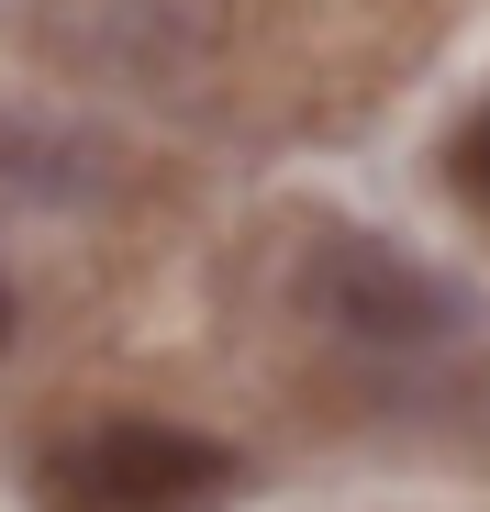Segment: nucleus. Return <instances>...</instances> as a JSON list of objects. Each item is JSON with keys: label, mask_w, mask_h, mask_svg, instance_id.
I'll list each match as a JSON object with an SVG mask.
<instances>
[{"label": "nucleus", "mask_w": 490, "mask_h": 512, "mask_svg": "<svg viewBox=\"0 0 490 512\" xmlns=\"http://www.w3.org/2000/svg\"><path fill=\"white\" fill-rule=\"evenodd\" d=\"M234 490V446L179 423H90L45 457V512H212Z\"/></svg>", "instance_id": "1"}, {"label": "nucleus", "mask_w": 490, "mask_h": 512, "mask_svg": "<svg viewBox=\"0 0 490 512\" xmlns=\"http://www.w3.org/2000/svg\"><path fill=\"white\" fill-rule=\"evenodd\" d=\"M0 334H12V301H0Z\"/></svg>", "instance_id": "4"}, {"label": "nucleus", "mask_w": 490, "mask_h": 512, "mask_svg": "<svg viewBox=\"0 0 490 512\" xmlns=\"http://www.w3.org/2000/svg\"><path fill=\"white\" fill-rule=\"evenodd\" d=\"M446 179H457V201H468V212L490 223V101H479V112L457 123V145H446Z\"/></svg>", "instance_id": "2"}, {"label": "nucleus", "mask_w": 490, "mask_h": 512, "mask_svg": "<svg viewBox=\"0 0 490 512\" xmlns=\"http://www.w3.org/2000/svg\"><path fill=\"white\" fill-rule=\"evenodd\" d=\"M0 167H23V145H12V134H0Z\"/></svg>", "instance_id": "3"}]
</instances>
